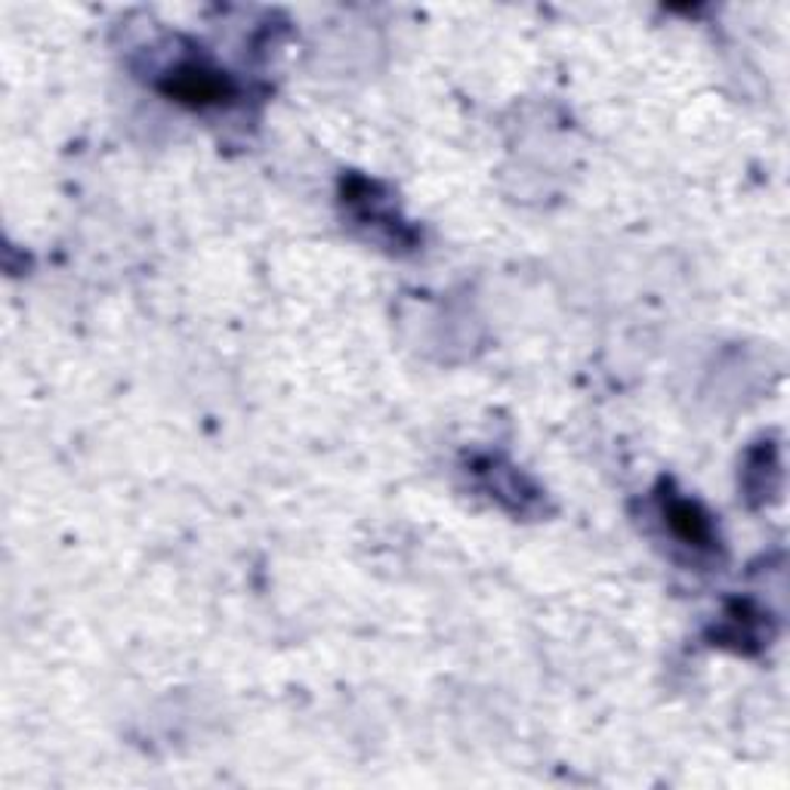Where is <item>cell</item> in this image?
Instances as JSON below:
<instances>
[{
    "label": "cell",
    "mask_w": 790,
    "mask_h": 790,
    "mask_svg": "<svg viewBox=\"0 0 790 790\" xmlns=\"http://www.w3.org/2000/svg\"><path fill=\"white\" fill-rule=\"evenodd\" d=\"M667 519H670L674 532H677L682 541H689V544H708L710 541V522L692 503L674 500L670 510H667Z\"/></svg>",
    "instance_id": "7a4b0ae2"
},
{
    "label": "cell",
    "mask_w": 790,
    "mask_h": 790,
    "mask_svg": "<svg viewBox=\"0 0 790 790\" xmlns=\"http://www.w3.org/2000/svg\"><path fill=\"white\" fill-rule=\"evenodd\" d=\"M167 93L177 97L179 102H192V105H204V102H220L229 93V84L216 75V71H204V68H182L177 71Z\"/></svg>",
    "instance_id": "6da1fadb"
}]
</instances>
